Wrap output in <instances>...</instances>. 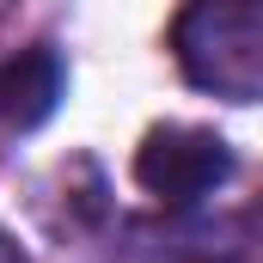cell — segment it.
<instances>
[{"label":"cell","instance_id":"obj_1","mask_svg":"<svg viewBox=\"0 0 263 263\" xmlns=\"http://www.w3.org/2000/svg\"><path fill=\"white\" fill-rule=\"evenodd\" d=\"M178 62L202 92L239 98L251 104L263 98V6H190L178 12Z\"/></svg>","mask_w":263,"mask_h":263},{"label":"cell","instance_id":"obj_2","mask_svg":"<svg viewBox=\"0 0 263 263\" xmlns=\"http://www.w3.org/2000/svg\"><path fill=\"white\" fill-rule=\"evenodd\" d=\"M227 172H233L227 141L214 129H196V123H159L135 147V184L147 196H159L165 208L208 196L214 184H227Z\"/></svg>","mask_w":263,"mask_h":263},{"label":"cell","instance_id":"obj_3","mask_svg":"<svg viewBox=\"0 0 263 263\" xmlns=\"http://www.w3.org/2000/svg\"><path fill=\"white\" fill-rule=\"evenodd\" d=\"M67 92V67L55 49H18V55H6L0 62V129L12 135H31L43 129L49 117H55V104H62Z\"/></svg>","mask_w":263,"mask_h":263},{"label":"cell","instance_id":"obj_4","mask_svg":"<svg viewBox=\"0 0 263 263\" xmlns=\"http://www.w3.org/2000/svg\"><path fill=\"white\" fill-rule=\"evenodd\" d=\"M0 263H25V251H18V245H12L6 233H0Z\"/></svg>","mask_w":263,"mask_h":263}]
</instances>
